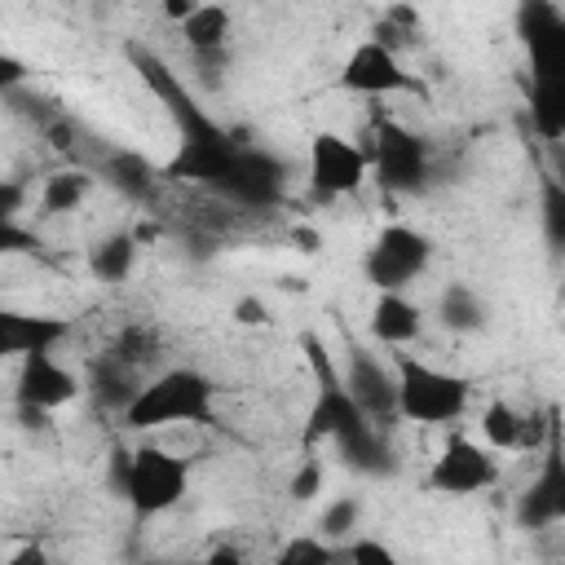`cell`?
Instances as JSON below:
<instances>
[{"instance_id": "6da1fadb", "label": "cell", "mask_w": 565, "mask_h": 565, "mask_svg": "<svg viewBox=\"0 0 565 565\" xmlns=\"http://www.w3.org/2000/svg\"><path fill=\"white\" fill-rule=\"evenodd\" d=\"M128 57L141 71V79L163 97V106H168V115H172V124L181 132L177 154L159 172L172 177V181H199V185L225 190L234 168H238V159H243V146L199 106V97L177 79V71L163 57H154L150 49H137V44H128Z\"/></svg>"}, {"instance_id": "7a4b0ae2", "label": "cell", "mask_w": 565, "mask_h": 565, "mask_svg": "<svg viewBox=\"0 0 565 565\" xmlns=\"http://www.w3.org/2000/svg\"><path fill=\"white\" fill-rule=\"evenodd\" d=\"M305 358H309V366L318 375V397H313V406L305 415V433H300L305 450H313L318 441H335L340 455H344V463H353L362 472H384L388 468V450H384L375 424L344 393L340 371L327 358V344L313 340V335H305Z\"/></svg>"}, {"instance_id": "3957f363", "label": "cell", "mask_w": 565, "mask_h": 565, "mask_svg": "<svg viewBox=\"0 0 565 565\" xmlns=\"http://www.w3.org/2000/svg\"><path fill=\"white\" fill-rule=\"evenodd\" d=\"M212 402H216V388L199 366H168L154 380L137 384V393L124 406V424L132 433L172 428V424H207Z\"/></svg>"}, {"instance_id": "277c9868", "label": "cell", "mask_w": 565, "mask_h": 565, "mask_svg": "<svg viewBox=\"0 0 565 565\" xmlns=\"http://www.w3.org/2000/svg\"><path fill=\"white\" fill-rule=\"evenodd\" d=\"M393 384H397V415L406 424H424V428L459 424L468 402H472L468 375H455V371L433 366V362L411 358V353L393 358Z\"/></svg>"}, {"instance_id": "5b68a950", "label": "cell", "mask_w": 565, "mask_h": 565, "mask_svg": "<svg viewBox=\"0 0 565 565\" xmlns=\"http://www.w3.org/2000/svg\"><path fill=\"white\" fill-rule=\"evenodd\" d=\"M115 494L132 503L141 516H159L185 499L190 486V463L163 446H137V450H115Z\"/></svg>"}, {"instance_id": "8992f818", "label": "cell", "mask_w": 565, "mask_h": 565, "mask_svg": "<svg viewBox=\"0 0 565 565\" xmlns=\"http://www.w3.org/2000/svg\"><path fill=\"white\" fill-rule=\"evenodd\" d=\"M428 260H433V238L397 221V225H384L375 243L362 252V274L375 291H402L428 269Z\"/></svg>"}, {"instance_id": "52a82bcc", "label": "cell", "mask_w": 565, "mask_h": 565, "mask_svg": "<svg viewBox=\"0 0 565 565\" xmlns=\"http://www.w3.org/2000/svg\"><path fill=\"white\" fill-rule=\"evenodd\" d=\"M366 168H375L384 190L411 194L428 177V141L415 128L397 124V119H380L375 124V141L366 150Z\"/></svg>"}, {"instance_id": "ba28073f", "label": "cell", "mask_w": 565, "mask_h": 565, "mask_svg": "<svg viewBox=\"0 0 565 565\" xmlns=\"http://www.w3.org/2000/svg\"><path fill=\"white\" fill-rule=\"evenodd\" d=\"M499 481V459L494 450H486L481 441L463 437V433H450L446 446L437 450L433 468L424 472V486L433 494H446V499H468V494H481Z\"/></svg>"}, {"instance_id": "9c48e42d", "label": "cell", "mask_w": 565, "mask_h": 565, "mask_svg": "<svg viewBox=\"0 0 565 565\" xmlns=\"http://www.w3.org/2000/svg\"><path fill=\"white\" fill-rule=\"evenodd\" d=\"M335 88L358 93V97H388V93H419L424 84L402 66L397 53H388V49L375 44V40H362V44H353V53L344 57V66H340V75H335Z\"/></svg>"}, {"instance_id": "30bf717a", "label": "cell", "mask_w": 565, "mask_h": 565, "mask_svg": "<svg viewBox=\"0 0 565 565\" xmlns=\"http://www.w3.org/2000/svg\"><path fill=\"white\" fill-rule=\"evenodd\" d=\"M366 150L353 146L344 132H313L309 137V185L322 199L353 194L366 181Z\"/></svg>"}, {"instance_id": "8fae6325", "label": "cell", "mask_w": 565, "mask_h": 565, "mask_svg": "<svg viewBox=\"0 0 565 565\" xmlns=\"http://www.w3.org/2000/svg\"><path fill=\"white\" fill-rule=\"evenodd\" d=\"M13 397L22 411H57L66 402L79 397V375L71 366H62L53 353H31L18 362V380H13Z\"/></svg>"}, {"instance_id": "7c38bea8", "label": "cell", "mask_w": 565, "mask_h": 565, "mask_svg": "<svg viewBox=\"0 0 565 565\" xmlns=\"http://www.w3.org/2000/svg\"><path fill=\"white\" fill-rule=\"evenodd\" d=\"M71 335V322L57 313L35 309H4L0 305V362H22L31 353H53Z\"/></svg>"}, {"instance_id": "4fadbf2b", "label": "cell", "mask_w": 565, "mask_h": 565, "mask_svg": "<svg viewBox=\"0 0 565 565\" xmlns=\"http://www.w3.org/2000/svg\"><path fill=\"white\" fill-rule=\"evenodd\" d=\"M340 384L344 393L358 402V411L366 419H393L397 415V384H393V371L366 353V349H349V362L340 371Z\"/></svg>"}, {"instance_id": "5bb4252c", "label": "cell", "mask_w": 565, "mask_h": 565, "mask_svg": "<svg viewBox=\"0 0 565 565\" xmlns=\"http://www.w3.org/2000/svg\"><path fill=\"white\" fill-rule=\"evenodd\" d=\"M561 516H565V477H561V455H556V433H552V437H547L543 472H539V481L521 494L516 521L530 525V530H543V525H556Z\"/></svg>"}, {"instance_id": "9a60e30c", "label": "cell", "mask_w": 565, "mask_h": 565, "mask_svg": "<svg viewBox=\"0 0 565 565\" xmlns=\"http://www.w3.org/2000/svg\"><path fill=\"white\" fill-rule=\"evenodd\" d=\"M424 331V313L415 300H406L402 291H375V305H371V335L388 349H402L411 344L415 335Z\"/></svg>"}, {"instance_id": "2e32d148", "label": "cell", "mask_w": 565, "mask_h": 565, "mask_svg": "<svg viewBox=\"0 0 565 565\" xmlns=\"http://www.w3.org/2000/svg\"><path fill=\"white\" fill-rule=\"evenodd\" d=\"M230 22H234V13H230L225 4H194V13L181 22V40H185V49L199 53V57L221 53L225 40H230Z\"/></svg>"}, {"instance_id": "e0dca14e", "label": "cell", "mask_w": 565, "mask_h": 565, "mask_svg": "<svg viewBox=\"0 0 565 565\" xmlns=\"http://www.w3.org/2000/svg\"><path fill=\"white\" fill-rule=\"evenodd\" d=\"M137 265V238L132 230H119V234H106L88 247V274L97 282H124Z\"/></svg>"}, {"instance_id": "ac0fdd59", "label": "cell", "mask_w": 565, "mask_h": 565, "mask_svg": "<svg viewBox=\"0 0 565 565\" xmlns=\"http://www.w3.org/2000/svg\"><path fill=\"white\" fill-rule=\"evenodd\" d=\"M530 124H534L547 141H561V132H565L561 75H543V71H534V79H530Z\"/></svg>"}, {"instance_id": "d6986e66", "label": "cell", "mask_w": 565, "mask_h": 565, "mask_svg": "<svg viewBox=\"0 0 565 565\" xmlns=\"http://www.w3.org/2000/svg\"><path fill=\"white\" fill-rule=\"evenodd\" d=\"M437 318H441L446 331H459V335L481 331V327H486V300H481L468 282H450V287L437 296Z\"/></svg>"}, {"instance_id": "ffe728a7", "label": "cell", "mask_w": 565, "mask_h": 565, "mask_svg": "<svg viewBox=\"0 0 565 565\" xmlns=\"http://www.w3.org/2000/svg\"><path fill=\"white\" fill-rule=\"evenodd\" d=\"M159 353H163V340H159V331H154L150 322H132V327H124V331L115 335V344H110V353H106V358L132 375V371L150 366Z\"/></svg>"}, {"instance_id": "44dd1931", "label": "cell", "mask_w": 565, "mask_h": 565, "mask_svg": "<svg viewBox=\"0 0 565 565\" xmlns=\"http://www.w3.org/2000/svg\"><path fill=\"white\" fill-rule=\"evenodd\" d=\"M106 177H110V185H119L128 199H146V194H154V185H159L163 172H159L146 154H137V150H119V154H110Z\"/></svg>"}, {"instance_id": "7402d4cb", "label": "cell", "mask_w": 565, "mask_h": 565, "mask_svg": "<svg viewBox=\"0 0 565 565\" xmlns=\"http://www.w3.org/2000/svg\"><path fill=\"white\" fill-rule=\"evenodd\" d=\"M88 190H93V177H88L84 168H62V172L44 177V185H40V207H44L49 216L75 212V207L88 199Z\"/></svg>"}, {"instance_id": "603a6c76", "label": "cell", "mask_w": 565, "mask_h": 565, "mask_svg": "<svg viewBox=\"0 0 565 565\" xmlns=\"http://www.w3.org/2000/svg\"><path fill=\"white\" fill-rule=\"evenodd\" d=\"M521 415L525 411H516L503 397L486 402L481 406V441H486V450H516L521 446Z\"/></svg>"}, {"instance_id": "cb8c5ba5", "label": "cell", "mask_w": 565, "mask_h": 565, "mask_svg": "<svg viewBox=\"0 0 565 565\" xmlns=\"http://www.w3.org/2000/svg\"><path fill=\"white\" fill-rule=\"evenodd\" d=\"M358 521H362V499H358V494H340V499H331V503L318 512L313 534L335 547V543H349V539H353Z\"/></svg>"}, {"instance_id": "d4e9b609", "label": "cell", "mask_w": 565, "mask_h": 565, "mask_svg": "<svg viewBox=\"0 0 565 565\" xmlns=\"http://www.w3.org/2000/svg\"><path fill=\"white\" fill-rule=\"evenodd\" d=\"M274 565H335V547L318 534H296L278 547Z\"/></svg>"}, {"instance_id": "484cf974", "label": "cell", "mask_w": 565, "mask_h": 565, "mask_svg": "<svg viewBox=\"0 0 565 565\" xmlns=\"http://www.w3.org/2000/svg\"><path fill=\"white\" fill-rule=\"evenodd\" d=\"M335 561H344V565H402V556L371 534H353L344 543V552H335Z\"/></svg>"}, {"instance_id": "4316f807", "label": "cell", "mask_w": 565, "mask_h": 565, "mask_svg": "<svg viewBox=\"0 0 565 565\" xmlns=\"http://www.w3.org/2000/svg\"><path fill=\"white\" fill-rule=\"evenodd\" d=\"M322 481H327V468H322V459H318L313 450H305V459H300V468H296V477H291L287 494H291L296 503H309V499L322 490Z\"/></svg>"}, {"instance_id": "83f0119b", "label": "cell", "mask_w": 565, "mask_h": 565, "mask_svg": "<svg viewBox=\"0 0 565 565\" xmlns=\"http://www.w3.org/2000/svg\"><path fill=\"white\" fill-rule=\"evenodd\" d=\"M35 247V234L18 221H0V256H18V252H31Z\"/></svg>"}, {"instance_id": "f1b7e54d", "label": "cell", "mask_w": 565, "mask_h": 565, "mask_svg": "<svg viewBox=\"0 0 565 565\" xmlns=\"http://www.w3.org/2000/svg\"><path fill=\"white\" fill-rule=\"evenodd\" d=\"M26 185L13 177H0V221H18V212L26 207Z\"/></svg>"}, {"instance_id": "f546056e", "label": "cell", "mask_w": 565, "mask_h": 565, "mask_svg": "<svg viewBox=\"0 0 565 565\" xmlns=\"http://www.w3.org/2000/svg\"><path fill=\"white\" fill-rule=\"evenodd\" d=\"M26 75H31V71H26V62L0 49V97H9L13 88H22V84H26Z\"/></svg>"}, {"instance_id": "4dcf8cb0", "label": "cell", "mask_w": 565, "mask_h": 565, "mask_svg": "<svg viewBox=\"0 0 565 565\" xmlns=\"http://www.w3.org/2000/svg\"><path fill=\"white\" fill-rule=\"evenodd\" d=\"M234 322H243V327H265V322H269L265 300H260V296H238V300H234Z\"/></svg>"}, {"instance_id": "1f68e13d", "label": "cell", "mask_w": 565, "mask_h": 565, "mask_svg": "<svg viewBox=\"0 0 565 565\" xmlns=\"http://www.w3.org/2000/svg\"><path fill=\"white\" fill-rule=\"evenodd\" d=\"M547 238L552 243L565 238V199H561V190L552 181H547Z\"/></svg>"}, {"instance_id": "d6a6232c", "label": "cell", "mask_w": 565, "mask_h": 565, "mask_svg": "<svg viewBox=\"0 0 565 565\" xmlns=\"http://www.w3.org/2000/svg\"><path fill=\"white\" fill-rule=\"evenodd\" d=\"M199 565H247V561H243V552H238L234 543H212Z\"/></svg>"}, {"instance_id": "836d02e7", "label": "cell", "mask_w": 565, "mask_h": 565, "mask_svg": "<svg viewBox=\"0 0 565 565\" xmlns=\"http://www.w3.org/2000/svg\"><path fill=\"white\" fill-rule=\"evenodd\" d=\"M287 238L296 243V252H318V247H322V230H318V225H291Z\"/></svg>"}, {"instance_id": "e575fe53", "label": "cell", "mask_w": 565, "mask_h": 565, "mask_svg": "<svg viewBox=\"0 0 565 565\" xmlns=\"http://www.w3.org/2000/svg\"><path fill=\"white\" fill-rule=\"evenodd\" d=\"M4 565H53V556H49L40 543H22Z\"/></svg>"}, {"instance_id": "d590c367", "label": "cell", "mask_w": 565, "mask_h": 565, "mask_svg": "<svg viewBox=\"0 0 565 565\" xmlns=\"http://www.w3.org/2000/svg\"><path fill=\"white\" fill-rule=\"evenodd\" d=\"M190 13H194L190 0H163V18H168V22H185Z\"/></svg>"}]
</instances>
